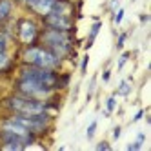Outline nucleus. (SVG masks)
<instances>
[{
    "label": "nucleus",
    "instance_id": "0eeeda50",
    "mask_svg": "<svg viewBox=\"0 0 151 151\" xmlns=\"http://www.w3.org/2000/svg\"><path fill=\"white\" fill-rule=\"evenodd\" d=\"M46 22L51 29H58V31H68L71 27V22L68 15H57V13H49L46 15Z\"/></svg>",
    "mask_w": 151,
    "mask_h": 151
},
{
    "label": "nucleus",
    "instance_id": "6ab92c4d",
    "mask_svg": "<svg viewBox=\"0 0 151 151\" xmlns=\"http://www.w3.org/2000/svg\"><path fill=\"white\" fill-rule=\"evenodd\" d=\"M126 60H127V53H126L124 57H120V60H118V69H122V66L126 64Z\"/></svg>",
    "mask_w": 151,
    "mask_h": 151
},
{
    "label": "nucleus",
    "instance_id": "f257e3e1",
    "mask_svg": "<svg viewBox=\"0 0 151 151\" xmlns=\"http://www.w3.org/2000/svg\"><path fill=\"white\" fill-rule=\"evenodd\" d=\"M7 107L13 109L17 115H40L46 113V106L37 99H27V96H13L7 100Z\"/></svg>",
    "mask_w": 151,
    "mask_h": 151
},
{
    "label": "nucleus",
    "instance_id": "9d476101",
    "mask_svg": "<svg viewBox=\"0 0 151 151\" xmlns=\"http://www.w3.org/2000/svg\"><path fill=\"white\" fill-rule=\"evenodd\" d=\"M144 140H146L144 133H140V135H138V138L135 140V142L127 146V149H129V151H137V149H140V147H142V144H144Z\"/></svg>",
    "mask_w": 151,
    "mask_h": 151
},
{
    "label": "nucleus",
    "instance_id": "1a4fd4ad",
    "mask_svg": "<svg viewBox=\"0 0 151 151\" xmlns=\"http://www.w3.org/2000/svg\"><path fill=\"white\" fill-rule=\"evenodd\" d=\"M11 13V0H2L0 2V18H6Z\"/></svg>",
    "mask_w": 151,
    "mask_h": 151
},
{
    "label": "nucleus",
    "instance_id": "7ed1b4c3",
    "mask_svg": "<svg viewBox=\"0 0 151 151\" xmlns=\"http://www.w3.org/2000/svg\"><path fill=\"white\" fill-rule=\"evenodd\" d=\"M18 91L22 93V96H27V99H46V96L51 93V88H46L44 84H40L33 78H26L22 77L18 82Z\"/></svg>",
    "mask_w": 151,
    "mask_h": 151
},
{
    "label": "nucleus",
    "instance_id": "b1692460",
    "mask_svg": "<svg viewBox=\"0 0 151 151\" xmlns=\"http://www.w3.org/2000/svg\"><path fill=\"white\" fill-rule=\"evenodd\" d=\"M140 116H142V111H138V113H137V115H135V122H137V120H138V118H140Z\"/></svg>",
    "mask_w": 151,
    "mask_h": 151
},
{
    "label": "nucleus",
    "instance_id": "f03ea898",
    "mask_svg": "<svg viewBox=\"0 0 151 151\" xmlns=\"http://www.w3.org/2000/svg\"><path fill=\"white\" fill-rule=\"evenodd\" d=\"M24 58L31 66H38V68H46V69H53L58 66V57L55 53H51L47 49L42 47H29L24 53Z\"/></svg>",
    "mask_w": 151,
    "mask_h": 151
},
{
    "label": "nucleus",
    "instance_id": "9b49d317",
    "mask_svg": "<svg viewBox=\"0 0 151 151\" xmlns=\"http://www.w3.org/2000/svg\"><path fill=\"white\" fill-rule=\"evenodd\" d=\"M129 91H131V86H129V82L122 80V82H120V86H118V93H120L122 96H127V95H129Z\"/></svg>",
    "mask_w": 151,
    "mask_h": 151
},
{
    "label": "nucleus",
    "instance_id": "f8f14e48",
    "mask_svg": "<svg viewBox=\"0 0 151 151\" xmlns=\"http://www.w3.org/2000/svg\"><path fill=\"white\" fill-rule=\"evenodd\" d=\"M99 29H100V22H95V26L91 27V33H89V38H88V46L93 44V40L96 37V33H99Z\"/></svg>",
    "mask_w": 151,
    "mask_h": 151
},
{
    "label": "nucleus",
    "instance_id": "2eb2a0df",
    "mask_svg": "<svg viewBox=\"0 0 151 151\" xmlns=\"http://www.w3.org/2000/svg\"><path fill=\"white\" fill-rule=\"evenodd\" d=\"M95 129H96V120H93V122L89 124V127H88V138H91V137L95 135Z\"/></svg>",
    "mask_w": 151,
    "mask_h": 151
},
{
    "label": "nucleus",
    "instance_id": "ddd939ff",
    "mask_svg": "<svg viewBox=\"0 0 151 151\" xmlns=\"http://www.w3.org/2000/svg\"><path fill=\"white\" fill-rule=\"evenodd\" d=\"M7 64H9V58H7V55H6V51H2V53H0V69L7 68Z\"/></svg>",
    "mask_w": 151,
    "mask_h": 151
},
{
    "label": "nucleus",
    "instance_id": "5701e85b",
    "mask_svg": "<svg viewBox=\"0 0 151 151\" xmlns=\"http://www.w3.org/2000/svg\"><path fill=\"white\" fill-rule=\"evenodd\" d=\"M86 64H88V57H86L84 62H82V71H86Z\"/></svg>",
    "mask_w": 151,
    "mask_h": 151
},
{
    "label": "nucleus",
    "instance_id": "39448f33",
    "mask_svg": "<svg viewBox=\"0 0 151 151\" xmlns=\"http://www.w3.org/2000/svg\"><path fill=\"white\" fill-rule=\"evenodd\" d=\"M22 77L26 78H33L40 84H44L46 88H53L57 84V77L51 69H46V68H38V66H31V68H26L22 71Z\"/></svg>",
    "mask_w": 151,
    "mask_h": 151
},
{
    "label": "nucleus",
    "instance_id": "4468645a",
    "mask_svg": "<svg viewBox=\"0 0 151 151\" xmlns=\"http://www.w3.org/2000/svg\"><path fill=\"white\" fill-rule=\"evenodd\" d=\"M6 47H7V38H6V35L0 33V53L6 51Z\"/></svg>",
    "mask_w": 151,
    "mask_h": 151
},
{
    "label": "nucleus",
    "instance_id": "4be33fe9",
    "mask_svg": "<svg viewBox=\"0 0 151 151\" xmlns=\"http://www.w3.org/2000/svg\"><path fill=\"white\" fill-rule=\"evenodd\" d=\"M118 135H120V127L115 129V137H113V138H118Z\"/></svg>",
    "mask_w": 151,
    "mask_h": 151
},
{
    "label": "nucleus",
    "instance_id": "a211bd4d",
    "mask_svg": "<svg viewBox=\"0 0 151 151\" xmlns=\"http://www.w3.org/2000/svg\"><path fill=\"white\" fill-rule=\"evenodd\" d=\"M96 151H109V144H107V142H100L99 146H96Z\"/></svg>",
    "mask_w": 151,
    "mask_h": 151
},
{
    "label": "nucleus",
    "instance_id": "412c9836",
    "mask_svg": "<svg viewBox=\"0 0 151 151\" xmlns=\"http://www.w3.org/2000/svg\"><path fill=\"white\" fill-rule=\"evenodd\" d=\"M107 80H109V71L104 73V82H107Z\"/></svg>",
    "mask_w": 151,
    "mask_h": 151
},
{
    "label": "nucleus",
    "instance_id": "aec40b11",
    "mask_svg": "<svg viewBox=\"0 0 151 151\" xmlns=\"http://www.w3.org/2000/svg\"><path fill=\"white\" fill-rule=\"evenodd\" d=\"M124 40H126V35H122L120 38H118V47H122V46H124Z\"/></svg>",
    "mask_w": 151,
    "mask_h": 151
},
{
    "label": "nucleus",
    "instance_id": "dca6fc26",
    "mask_svg": "<svg viewBox=\"0 0 151 151\" xmlns=\"http://www.w3.org/2000/svg\"><path fill=\"white\" fill-rule=\"evenodd\" d=\"M113 109H115V96L107 99V109H106V113H111Z\"/></svg>",
    "mask_w": 151,
    "mask_h": 151
},
{
    "label": "nucleus",
    "instance_id": "20e7f679",
    "mask_svg": "<svg viewBox=\"0 0 151 151\" xmlns=\"http://www.w3.org/2000/svg\"><path fill=\"white\" fill-rule=\"evenodd\" d=\"M44 42L51 47V53H55L57 57L64 55L69 49V38L66 35V31H58V29H49L44 35Z\"/></svg>",
    "mask_w": 151,
    "mask_h": 151
},
{
    "label": "nucleus",
    "instance_id": "f3484780",
    "mask_svg": "<svg viewBox=\"0 0 151 151\" xmlns=\"http://www.w3.org/2000/svg\"><path fill=\"white\" fill-rule=\"evenodd\" d=\"M122 18H124V9H118V13H116V17H115V24H120Z\"/></svg>",
    "mask_w": 151,
    "mask_h": 151
},
{
    "label": "nucleus",
    "instance_id": "423d86ee",
    "mask_svg": "<svg viewBox=\"0 0 151 151\" xmlns=\"http://www.w3.org/2000/svg\"><path fill=\"white\" fill-rule=\"evenodd\" d=\"M18 35L24 44H31L37 38V26L31 20H20L18 24Z\"/></svg>",
    "mask_w": 151,
    "mask_h": 151
},
{
    "label": "nucleus",
    "instance_id": "6e6552de",
    "mask_svg": "<svg viewBox=\"0 0 151 151\" xmlns=\"http://www.w3.org/2000/svg\"><path fill=\"white\" fill-rule=\"evenodd\" d=\"M2 131H9V133H15V135H20V137H31L29 129L26 126H22L18 120H15V118H11V120H4Z\"/></svg>",
    "mask_w": 151,
    "mask_h": 151
}]
</instances>
